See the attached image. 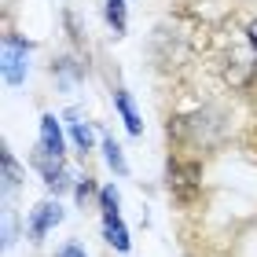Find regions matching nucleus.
<instances>
[{
  "instance_id": "obj_1",
  "label": "nucleus",
  "mask_w": 257,
  "mask_h": 257,
  "mask_svg": "<svg viewBox=\"0 0 257 257\" xmlns=\"http://www.w3.org/2000/svg\"><path fill=\"white\" fill-rule=\"evenodd\" d=\"M202 191V166L191 158H169V195L177 202L191 206Z\"/></svg>"
},
{
  "instance_id": "obj_2",
  "label": "nucleus",
  "mask_w": 257,
  "mask_h": 257,
  "mask_svg": "<svg viewBox=\"0 0 257 257\" xmlns=\"http://www.w3.org/2000/svg\"><path fill=\"white\" fill-rule=\"evenodd\" d=\"M177 133L180 140H195V144H217L220 140V121L213 110H198V114H188V118H173L169 121V136Z\"/></svg>"
},
{
  "instance_id": "obj_3",
  "label": "nucleus",
  "mask_w": 257,
  "mask_h": 257,
  "mask_svg": "<svg viewBox=\"0 0 257 257\" xmlns=\"http://www.w3.org/2000/svg\"><path fill=\"white\" fill-rule=\"evenodd\" d=\"M220 81H224L228 88H235V92H246L257 81V55L242 52V48L224 52V59H220Z\"/></svg>"
},
{
  "instance_id": "obj_4",
  "label": "nucleus",
  "mask_w": 257,
  "mask_h": 257,
  "mask_svg": "<svg viewBox=\"0 0 257 257\" xmlns=\"http://www.w3.org/2000/svg\"><path fill=\"white\" fill-rule=\"evenodd\" d=\"M30 52H33V44L26 37H15V33H8L4 37V81L8 85H22L30 74Z\"/></svg>"
},
{
  "instance_id": "obj_5",
  "label": "nucleus",
  "mask_w": 257,
  "mask_h": 257,
  "mask_svg": "<svg viewBox=\"0 0 257 257\" xmlns=\"http://www.w3.org/2000/svg\"><path fill=\"white\" fill-rule=\"evenodd\" d=\"M63 151H66V140H63V128L55 114H41V144H37V155L48 158V162H63Z\"/></svg>"
},
{
  "instance_id": "obj_6",
  "label": "nucleus",
  "mask_w": 257,
  "mask_h": 257,
  "mask_svg": "<svg viewBox=\"0 0 257 257\" xmlns=\"http://www.w3.org/2000/svg\"><path fill=\"white\" fill-rule=\"evenodd\" d=\"M63 206L59 202H52V198H44V202L33 206V213H30V239H44L52 228H59L63 224Z\"/></svg>"
},
{
  "instance_id": "obj_7",
  "label": "nucleus",
  "mask_w": 257,
  "mask_h": 257,
  "mask_svg": "<svg viewBox=\"0 0 257 257\" xmlns=\"http://www.w3.org/2000/svg\"><path fill=\"white\" fill-rule=\"evenodd\" d=\"M103 239H107L118 253L133 250V239H128V228H125L121 213H103Z\"/></svg>"
},
{
  "instance_id": "obj_8",
  "label": "nucleus",
  "mask_w": 257,
  "mask_h": 257,
  "mask_svg": "<svg viewBox=\"0 0 257 257\" xmlns=\"http://www.w3.org/2000/svg\"><path fill=\"white\" fill-rule=\"evenodd\" d=\"M33 166L41 169V177H44V184H48V191H55V195H59V191H66L70 184H74L63 162H48V158H41V155H37V158H33Z\"/></svg>"
},
{
  "instance_id": "obj_9",
  "label": "nucleus",
  "mask_w": 257,
  "mask_h": 257,
  "mask_svg": "<svg viewBox=\"0 0 257 257\" xmlns=\"http://www.w3.org/2000/svg\"><path fill=\"white\" fill-rule=\"evenodd\" d=\"M114 107H118L121 121H125V128H128V136H144V121H140V110H136V103H133V96H128L125 88H114Z\"/></svg>"
},
{
  "instance_id": "obj_10",
  "label": "nucleus",
  "mask_w": 257,
  "mask_h": 257,
  "mask_svg": "<svg viewBox=\"0 0 257 257\" xmlns=\"http://www.w3.org/2000/svg\"><path fill=\"white\" fill-rule=\"evenodd\" d=\"M0 169H4V191H11V188H19L22 180H26V173L19 169V162H15V155L4 147L0 151Z\"/></svg>"
},
{
  "instance_id": "obj_11",
  "label": "nucleus",
  "mask_w": 257,
  "mask_h": 257,
  "mask_svg": "<svg viewBox=\"0 0 257 257\" xmlns=\"http://www.w3.org/2000/svg\"><path fill=\"white\" fill-rule=\"evenodd\" d=\"M66 118H70V140H74V147L81 151V155H88V151H92V128H88V121H77L74 110H70Z\"/></svg>"
},
{
  "instance_id": "obj_12",
  "label": "nucleus",
  "mask_w": 257,
  "mask_h": 257,
  "mask_svg": "<svg viewBox=\"0 0 257 257\" xmlns=\"http://www.w3.org/2000/svg\"><path fill=\"white\" fill-rule=\"evenodd\" d=\"M103 158H107V166L118 173V177H128V162L121 155V147L114 144V136H103Z\"/></svg>"
},
{
  "instance_id": "obj_13",
  "label": "nucleus",
  "mask_w": 257,
  "mask_h": 257,
  "mask_svg": "<svg viewBox=\"0 0 257 257\" xmlns=\"http://www.w3.org/2000/svg\"><path fill=\"white\" fill-rule=\"evenodd\" d=\"M103 15H107V26L114 33H125V0H107V8H103Z\"/></svg>"
},
{
  "instance_id": "obj_14",
  "label": "nucleus",
  "mask_w": 257,
  "mask_h": 257,
  "mask_svg": "<svg viewBox=\"0 0 257 257\" xmlns=\"http://www.w3.org/2000/svg\"><path fill=\"white\" fill-rule=\"evenodd\" d=\"M74 198H77V206H85L88 198H99L96 180H92V177H81V180H74Z\"/></svg>"
},
{
  "instance_id": "obj_15",
  "label": "nucleus",
  "mask_w": 257,
  "mask_h": 257,
  "mask_svg": "<svg viewBox=\"0 0 257 257\" xmlns=\"http://www.w3.org/2000/svg\"><path fill=\"white\" fill-rule=\"evenodd\" d=\"M99 206H103V213H118V206H121V195L114 184H107V188H99Z\"/></svg>"
},
{
  "instance_id": "obj_16",
  "label": "nucleus",
  "mask_w": 257,
  "mask_h": 257,
  "mask_svg": "<svg viewBox=\"0 0 257 257\" xmlns=\"http://www.w3.org/2000/svg\"><path fill=\"white\" fill-rule=\"evenodd\" d=\"M15 242V217L4 213V246H11Z\"/></svg>"
},
{
  "instance_id": "obj_17",
  "label": "nucleus",
  "mask_w": 257,
  "mask_h": 257,
  "mask_svg": "<svg viewBox=\"0 0 257 257\" xmlns=\"http://www.w3.org/2000/svg\"><path fill=\"white\" fill-rule=\"evenodd\" d=\"M246 44H250V52L257 55V19L246 22Z\"/></svg>"
},
{
  "instance_id": "obj_18",
  "label": "nucleus",
  "mask_w": 257,
  "mask_h": 257,
  "mask_svg": "<svg viewBox=\"0 0 257 257\" xmlns=\"http://www.w3.org/2000/svg\"><path fill=\"white\" fill-rule=\"evenodd\" d=\"M59 257H88V253H85V246H77V242H66L59 250Z\"/></svg>"
}]
</instances>
